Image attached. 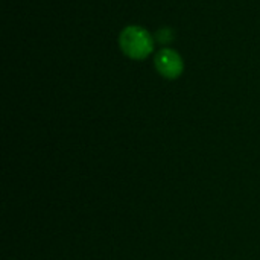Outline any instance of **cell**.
<instances>
[{
    "label": "cell",
    "instance_id": "1",
    "mask_svg": "<svg viewBox=\"0 0 260 260\" xmlns=\"http://www.w3.org/2000/svg\"><path fill=\"white\" fill-rule=\"evenodd\" d=\"M122 52L131 59H145L154 50L152 35L142 26H126L119 37Z\"/></svg>",
    "mask_w": 260,
    "mask_h": 260
},
{
    "label": "cell",
    "instance_id": "3",
    "mask_svg": "<svg viewBox=\"0 0 260 260\" xmlns=\"http://www.w3.org/2000/svg\"><path fill=\"white\" fill-rule=\"evenodd\" d=\"M157 41L158 43H163V44H168L174 40V30L171 27H161L158 32H157Z\"/></svg>",
    "mask_w": 260,
    "mask_h": 260
},
{
    "label": "cell",
    "instance_id": "2",
    "mask_svg": "<svg viewBox=\"0 0 260 260\" xmlns=\"http://www.w3.org/2000/svg\"><path fill=\"white\" fill-rule=\"evenodd\" d=\"M155 69L157 72L166 78V79H177L178 76H181L183 70H184V62L183 58L180 56L178 52H175L174 49H161L154 59Z\"/></svg>",
    "mask_w": 260,
    "mask_h": 260
}]
</instances>
